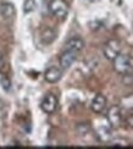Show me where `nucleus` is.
Instances as JSON below:
<instances>
[{
	"label": "nucleus",
	"instance_id": "1",
	"mask_svg": "<svg viewBox=\"0 0 133 149\" xmlns=\"http://www.w3.org/2000/svg\"><path fill=\"white\" fill-rule=\"evenodd\" d=\"M112 66H114V70L120 74H126V73L133 72L132 60L130 59L128 55H123L121 53L112 60Z\"/></svg>",
	"mask_w": 133,
	"mask_h": 149
},
{
	"label": "nucleus",
	"instance_id": "2",
	"mask_svg": "<svg viewBox=\"0 0 133 149\" xmlns=\"http://www.w3.org/2000/svg\"><path fill=\"white\" fill-rule=\"evenodd\" d=\"M49 11L53 16L60 20H65L68 15V5L65 0H50Z\"/></svg>",
	"mask_w": 133,
	"mask_h": 149
},
{
	"label": "nucleus",
	"instance_id": "3",
	"mask_svg": "<svg viewBox=\"0 0 133 149\" xmlns=\"http://www.w3.org/2000/svg\"><path fill=\"white\" fill-rule=\"evenodd\" d=\"M106 120L109 123L110 128H118L122 125V111L118 105H112V107L107 110Z\"/></svg>",
	"mask_w": 133,
	"mask_h": 149
},
{
	"label": "nucleus",
	"instance_id": "4",
	"mask_svg": "<svg viewBox=\"0 0 133 149\" xmlns=\"http://www.w3.org/2000/svg\"><path fill=\"white\" fill-rule=\"evenodd\" d=\"M103 53H104V56L107 60L112 61L120 53H121V42L118 39L107 40L103 47Z\"/></svg>",
	"mask_w": 133,
	"mask_h": 149
},
{
	"label": "nucleus",
	"instance_id": "5",
	"mask_svg": "<svg viewBox=\"0 0 133 149\" xmlns=\"http://www.w3.org/2000/svg\"><path fill=\"white\" fill-rule=\"evenodd\" d=\"M58 104H59V102H58L56 95L50 93V94H47L44 97V99L42 100V104H40V108L45 114H54L56 109H58Z\"/></svg>",
	"mask_w": 133,
	"mask_h": 149
},
{
	"label": "nucleus",
	"instance_id": "6",
	"mask_svg": "<svg viewBox=\"0 0 133 149\" xmlns=\"http://www.w3.org/2000/svg\"><path fill=\"white\" fill-rule=\"evenodd\" d=\"M61 76H62V71L58 66H50L49 69H47V71L44 72V78H45V81L49 83L59 82L61 79Z\"/></svg>",
	"mask_w": 133,
	"mask_h": 149
},
{
	"label": "nucleus",
	"instance_id": "7",
	"mask_svg": "<svg viewBox=\"0 0 133 149\" xmlns=\"http://www.w3.org/2000/svg\"><path fill=\"white\" fill-rule=\"evenodd\" d=\"M106 104H107V99L105 95L103 94H97L94 97V99L92 100L91 104V108L95 114H101L106 108Z\"/></svg>",
	"mask_w": 133,
	"mask_h": 149
},
{
	"label": "nucleus",
	"instance_id": "8",
	"mask_svg": "<svg viewBox=\"0 0 133 149\" xmlns=\"http://www.w3.org/2000/svg\"><path fill=\"white\" fill-rule=\"evenodd\" d=\"M84 48V40L81 37H72L65 43V50L78 53Z\"/></svg>",
	"mask_w": 133,
	"mask_h": 149
},
{
	"label": "nucleus",
	"instance_id": "9",
	"mask_svg": "<svg viewBox=\"0 0 133 149\" xmlns=\"http://www.w3.org/2000/svg\"><path fill=\"white\" fill-rule=\"evenodd\" d=\"M76 59H77V53L65 50L60 55V59H59L61 69H68V67L76 61Z\"/></svg>",
	"mask_w": 133,
	"mask_h": 149
},
{
	"label": "nucleus",
	"instance_id": "10",
	"mask_svg": "<svg viewBox=\"0 0 133 149\" xmlns=\"http://www.w3.org/2000/svg\"><path fill=\"white\" fill-rule=\"evenodd\" d=\"M0 15H1L3 18L5 20H11L14 18L16 15V9H15V5L11 4V3H1L0 4Z\"/></svg>",
	"mask_w": 133,
	"mask_h": 149
},
{
	"label": "nucleus",
	"instance_id": "11",
	"mask_svg": "<svg viewBox=\"0 0 133 149\" xmlns=\"http://www.w3.org/2000/svg\"><path fill=\"white\" fill-rule=\"evenodd\" d=\"M56 39V32L55 29H53L52 27H45L42 29L40 32V40L44 44H52V43Z\"/></svg>",
	"mask_w": 133,
	"mask_h": 149
},
{
	"label": "nucleus",
	"instance_id": "12",
	"mask_svg": "<svg viewBox=\"0 0 133 149\" xmlns=\"http://www.w3.org/2000/svg\"><path fill=\"white\" fill-rule=\"evenodd\" d=\"M97 133H98V137L100 138V141L103 142H107L110 139V126H103V127H99L97 130Z\"/></svg>",
	"mask_w": 133,
	"mask_h": 149
},
{
	"label": "nucleus",
	"instance_id": "13",
	"mask_svg": "<svg viewBox=\"0 0 133 149\" xmlns=\"http://www.w3.org/2000/svg\"><path fill=\"white\" fill-rule=\"evenodd\" d=\"M37 8L36 0H24L23 3V12L24 14H29V12L34 11Z\"/></svg>",
	"mask_w": 133,
	"mask_h": 149
},
{
	"label": "nucleus",
	"instance_id": "14",
	"mask_svg": "<svg viewBox=\"0 0 133 149\" xmlns=\"http://www.w3.org/2000/svg\"><path fill=\"white\" fill-rule=\"evenodd\" d=\"M0 83H1L3 88H4L6 92L10 91V88H11V81L9 79L8 76H1V77H0Z\"/></svg>",
	"mask_w": 133,
	"mask_h": 149
},
{
	"label": "nucleus",
	"instance_id": "15",
	"mask_svg": "<svg viewBox=\"0 0 133 149\" xmlns=\"http://www.w3.org/2000/svg\"><path fill=\"white\" fill-rule=\"evenodd\" d=\"M126 122H127L128 127L133 128V113H132V114H130V115L127 116V119H126Z\"/></svg>",
	"mask_w": 133,
	"mask_h": 149
},
{
	"label": "nucleus",
	"instance_id": "16",
	"mask_svg": "<svg viewBox=\"0 0 133 149\" xmlns=\"http://www.w3.org/2000/svg\"><path fill=\"white\" fill-rule=\"evenodd\" d=\"M5 65V58H4V54L0 52V71L3 70V67Z\"/></svg>",
	"mask_w": 133,
	"mask_h": 149
}]
</instances>
